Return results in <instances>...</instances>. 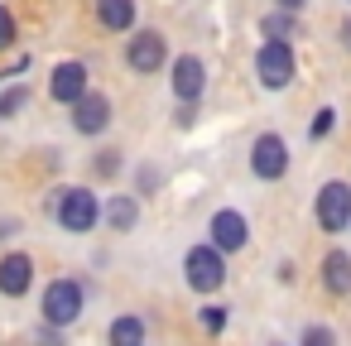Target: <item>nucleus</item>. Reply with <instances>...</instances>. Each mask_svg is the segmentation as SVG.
<instances>
[{
	"mask_svg": "<svg viewBox=\"0 0 351 346\" xmlns=\"http://www.w3.org/2000/svg\"><path fill=\"white\" fill-rule=\"evenodd\" d=\"M53 221L68 231V236H87L97 221H101V197L92 188H58L53 197Z\"/></svg>",
	"mask_w": 351,
	"mask_h": 346,
	"instance_id": "obj_1",
	"label": "nucleus"
},
{
	"mask_svg": "<svg viewBox=\"0 0 351 346\" xmlns=\"http://www.w3.org/2000/svg\"><path fill=\"white\" fill-rule=\"evenodd\" d=\"M82 308H87V293H82V284H77V279H49L44 298H39L44 327L63 332V327H73V322L82 317Z\"/></svg>",
	"mask_w": 351,
	"mask_h": 346,
	"instance_id": "obj_2",
	"label": "nucleus"
},
{
	"mask_svg": "<svg viewBox=\"0 0 351 346\" xmlns=\"http://www.w3.org/2000/svg\"><path fill=\"white\" fill-rule=\"evenodd\" d=\"M255 77H260L265 92H284V87L298 77V53H293V44L265 39L260 53H255Z\"/></svg>",
	"mask_w": 351,
	"mask_h": 346,
	"instance_id": "obj_3",
	"label": "nucleus"
},
{
	"mask_svg": "<svg viewBox=\"0 0 351 346\" xmlns=\"http://www.w3.org/2000/svg\"><path fill=\"white\" fill-rule=\"evenodd\" d=\"M183 279H188V288H193V293H202V298H207V293H217V288L226 284V260L202 240V245H193V250L183 255Z\"/></svg>",
	"mask_w": 351,
	"mask_h": 346,
	"instance_id": "obj_4",
	"label": "nucleus"
},
{
	"mask_svg": "<svg viewBox=\"0 0 351 346\" xmlns=\"http://www.w3.org/2000/svg\"><path fill=\"white\" fill-rule=\"evenodd\" d=\"M313 217H317V226L327 236H341L346 221H351V183H341V178L322 183L317 197H313Z\"/></svg>",
	"mask_w": 351,
	"mask_h": 346,
	"instance_id": "obj_5",
	"label": "nucleus"
},
{
	"mask_svg": "<svg viewBox=\"0 0 351 346\" xmlns=\"http://www.w3.org/2000/svg\"><path fill=\"white\" fill-rule=\"evenodd\" d=\"M164 63H169V39L159 29H135L125 39V68L130 73L149 77V73H164Z\"/></svg>",
	"mask_w": 351,
	"mask_h": 346,
	"instance_id": "obj_6",
	"label": "nucleus"
},
{
	"mask_svg": "<svg viewBox=\"0 0 351 346\" xmlns=\"http://www.w3.org/2000/svg\"><path fill=\"white\" fill-rule=\"evenodd\" d=\"M250 173L260 183H279L289 173V145H284V135L265 130V135L250 140Z\"/></svg>",
	"mask_w": 351,
	"mask_h": 346,
	"instance_id": "obj_7",
	"label": "nucleus"
},
{
	"mask_svg": "<svg viewBox=\"0 0 351 346\" xmlns=\"http://www.w3.org/2000/svg\"><path fill=\"white\" fill-rule=\"evenodd\" d=\"M207 245H212L221 260L236 255V250H245V245H250V221H245L236 207L212 212V221H207Z\"/></svg>",
	"mask_w": 351,
	"mask_h": 346,
	"instance_id": "obj_8",
	"label": "nucleus"
},
{
	"mask_svg": "<svg viewBox=\"0 0 351 346\" xmlns=\"http://www.w3.org/2000/svg\"><path fill=\"white\" fill-rule=\"evenodd\" d=\"M169 87H173L178 106L202 101V92H207V63H202L197 53H178V58H169Z\"/></svg>",
	"mask_w": 351,
	"mask_h": 346,
	"instance_id": "obj_9",
	"label": "nucleus"
},
{
	"mask_svg": "<svg viewBox=\"0 0 351 346\" xmlns=\"http://www.w3.org/2000/svg\"><path fill=\"white\" fill-rule=\"evenodd\" d=\"M92 73H87V63H77V58H63L53 73H49V97L58 101V106H73V101H82L87 92H92V82H87Z\"/></svg>",
	"mask_w": 351,
	"mask_h": 346,
	"instance_id": "obj_10",
	"label": "nucleus"
},
{
	"mask_svg": "<svg viewBox=\"0 0 351 346\" xmlns=\"http://www.w3.org/2000/svg\"><path fill=\"white\" fill-rule=\"evenodd\" d=\"M68 111H73V130H77V135H106V130H111V121H116L111 97H106V92H97V87H92L82 101H73Z\"/></svg>",
	"mask_w": 351,
	"mask_h": 346,
	"instance_id": "obj_11",
	"label": "nucleus"
},
{
	"mask_svg": "<svg viewBox=\"0 0 351 346\" xmlns=\"http://www.w3.org/2000/svg\"><path fill=\"white\" fill-rule=\"evenodd\" d=\"M29 288H34V260L25 250L0 255V293H5V298H25Z\"/></svg>",
	"mask_w": 351,
	"mask_h": 346,
	"instance_id": "obj_12",
	"label": "nucleus"
},
{
	"mask_svg": "<svg viewBox=\"0 0 351 346\" xmlns=\"http://www.w3.org/2000/svg\"><path fill=\"white\" fill-rule=\"evenodd\" d=\"M97 20H101V29H111V34H135L140 5H135V0H97Z\"/></svg>",
	"mask_w": 351,
	"mask_h": 346,
	"instance_id": "obj_13",
	"label": "nucleus"
},
{
	"mask_svg": "<svg viewBox=\"0 0 351 346\" xmlns=\"http://www.w3.org/2000/svg\"><path fill=\"white\" fill-rule=\"evenodd\" d=\"M322 288L332 298H346L351 293V255L346 250H327L322 255Z\"/></svg>",
	"mask_w": 351,
	"mask_h": 346,
	"instance_id": "obj_14",
	"label": "nucleus"
},
{
	"mask_svg": "<svg viewBox=\"0 0 351 346\" xmlns=\"http://www.w3.org/2000/svg\"><path fill=\"white\" fill-rule=\"evenodd\" d=\"M101 221H106L111 231H135V221H140L135 193H116L111 202H101Z\"/></svg>",
	"mask_w": 351,
	"mask_h": 346,
	"instance_id": "obj_15",
	"label": "nucleus"
},
{
	"mask_svg": "<svg viewBox=\"0 0 351 346\" xmlns=\"http://www.w3.org/2000/svg\"><path fill=\"white\" fill-rule=\"evenodd\" d=\"M106 341H111V346H145V317H135V312H121V317H111V327H106Z\"/></svg>",
	"mask_w": 351,
	"mask_h": 346,
	"instance_id": "obj_16",
	"label": "nucleus"
},
{
	"mask_svg": "<svg viewBox=\"0 0 351 346\" xmlns=\"http://www.w3.org/2000/svg\"><path fill=\"white\" fill-rule=\"evenodd\" d=\"M293 29H298V20H293V15H284V10H269V15L260 20V34H265V39H279V44H289V39H293Z\"/></svg>",
	"mask_w": 351,
	"mask_h": 346,
	"instance_id": "obj_17",
	"label": "nucleus"
},
{
	"mask_svg": "<svg viewBox=\"0 0 351 346\" xmlns=\"http://www.w3.org/2000/svg\"><path fill=\"white\" fill-rule=\"evenodd\" d=\"M25 106H29V87H25V82H15V87H5V92H0V121L20 116Z\"/></svg>",
	"mask_w": 351,
	"mask_h": 346,
	"instance_id": "obj_18",
	"label": "nucleus"
},
{
	"mask_svg": "<svg viewBox=\"0 0 351 346\" xmlns=\"http://www.w3.org/2000/svg\"><path fill=\"white\" fill-rule=\"evenodd\" d=\"M332 130H337V111H332V106H322V111H317V116L308 121V140L317 145V140H327Z\"/></svg>",
	"mask_w": 351,
	"mask_h": 346,
	"instance_id": "obj_19",
	"label": "nucleus"
},
{
	"mask_svg": "<svg viewBox=\"0 0 351 346\" xmlns=\"http://www.w3.org/2000/svg\"><path fill=\"white\" fill-rule=\"evenodd\" d=\"M197 322L217 336V332H226V303H207V308H197Z\"/></svg>",
	"mask_w": 351,
	"mask_h": 346,
	"instance_id": "obj_20",
	"label": "nucleus"
},
{
	"mask_svg": "<svg viewBox=\"0 0 351 346\" xmlns=\"http://www.w3.org/2000/svg\"><path fill=\"white\" fill-rule=\"evenodd\" d=\"M15 39H20V20L10 15V5H0V53L15 49Z\"/></svg>",
	"mask_w": 351,
	"mask_h": 346,
	"instance_id": "obj_21",
	"label": "nucleus"
},
{
	"mask_svg": "<svg viewBox=\"0 0 351 346\" xmlns=\"http://www.w3.org/2000/svg\"><path fill=\"white\" fill-rule=\"evenodd\" d=\"M298 346H337V332L327 322H313V327H303V341Z\"/></svg>",
	"mask_w": 351,
	"mask_h": 346,
	"instance_id": "obj_22",
	"label": "nucleus"
},
{
	"mask_svg": "<svg viewBox=\"0 0 351 346\" xmlns=\"http://www.w3.org/2000/svg\"><path fill=\"white\" fill-rule=\"evenodd\" d=\"M116 169H121V149H101V154H97V173H101V178H111Z\"/></svg>",
	"mask_w": 351,
	"mask_h": 346,
	"instance_id": "obj_23",
	"label": "nucleus"
},
{
	"mask_svg": "<svg viewBox=\"0 0 351 346\" xmlns=\"http://www.w3.org/2000/svg\"><path fill=\"white\" fill-rule=\"evenodd\" d=\"M308 5V0H274V10H284V15H298Z\"/></svg>",
	"mask_w": 351,
	"mask_h": 346,
	"instance_id": "obj_24",
	"label": "nucleus"
},
{
	"mask_svg": "<svg viewBox=\"0 0 351 346\" xmlns=\"http://www.w3.org/2000/svg\"><path fill=\"white\" fill-rule=\"evenodd\" d=\"M15 231H20V221H15V217H10V221H0V240H5V236H15Z\"/></svg>",
	"mask_w": 351,
	"mask_h": 346,
	"instance_id": "obj_25",
	"label": "nucleus"
},
{
	"mask_svg": "<svg viewBox=\"0 0 351 346\" xmlns=\"http://www.w3.org/2000/svg\"><path fill=\"white\" fill-rule=\"evenodd\" d=\"M341 34H346V44H351V20H346V29H341Z\"/></svg>",
	"mask_w": 351,
	"mask_h": 346,
	"instance_id": "obj_26",
	"label": "nucleus"
},
{
	"mask_svg": "<svg viewBox=\"0 0 351 346\" xmlns=\"http://www.w3.org/2000/svg\"><path fill=\"white\" fill-rule=\"evenodd\" d=\"M346 231H351V221H346Z\"/></svg>",
	"mask_w": 351,
	"mask_h": 346,
	"instance_id": "obj_27",
	"label": "nucleus"
}]
</instances>
